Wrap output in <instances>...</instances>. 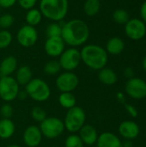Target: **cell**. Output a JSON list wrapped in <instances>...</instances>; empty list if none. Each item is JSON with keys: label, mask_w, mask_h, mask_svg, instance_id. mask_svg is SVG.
Listing matches in <instances>:
<instances>
[{"label": "cell", "mask_w": 146, "mask_h": 147, "mask_svg": "<svg viewBox=\"0 0 146 147\" xmlns=\"http://www.w3.org/2000/svg\"><path fill=\"white\" fill-rule=\"evenodd\" d=\"M62 25L59 22H52L49 23L46 29V34L47 37H57L61 36Z\"/></svg>", "instance_id": "83f0119b"}, {"label": "cell", "mask_w": 146, "mask_h": 147, "mask_svg": "<svg viewBox=\"0 0 146 147\" xmlns=\"http://www.w3.org/2000/svg\"><path fill=\"white\" fill-rule=\"evenodd\" d=\"M55 84L60 92H72L79 84V78L73 71H64L58 75Z\"/></svg>", "instance_id": "9c48e42d"}, {"label": "cell", "mask_w": 146, "mask_h": 147, "mask_svg": "<svg viewBox=\"0 0 146 147\" xmlns=\"http://www.w3.org/2000/svg\"><path fill=\"white\" fill-rule=\"evenodd\" d=\"M42 17H43V16H42L40 10L36 8H33L27 11L26 16H25V21L28 25L35 27L40 23Z\"/></svg>", "instance_id": "cb8c5ba5"}, {"label": "cell", "mask_w": 146, "mask_h": 147, "mask_svg": "<svg viewBox=\"0 0 146 147\" xmlns=\"http://www.w3.org/2000/svg\"><path fill=\"white\" fill-rule=\"evenodd\" d=\"M97 77H98L99 81L102 84L105 85H109V86L114 85L118 80V77L115 71L113 69L108 68V67H104L101 69L100 71H98Z\"/></svg>", "instance_id": "44dd1931"}, {"label": "cell", "mask_w": 146, "mask_h": 147, "mask_svg": "<svg viewBox=\"0 0 146 147\" xmlns=\"http://www.w3.org/2000/svg\"><path fill=\"white\" fill-rule=\"evenodd\" d=\"M78 135L82 140L83 145L86 146H93L96 143L98 139V132L96 128L89 124H85L78 132Z\"/></svg>", "instance_id": "2e32d148"}, {"label": "cell", "mask_w": 146, "mask_h": 147, "mask_svg": "<svg viewBox=\"0 0 146 147\" xmlns=\"http://www.w3.org/2000/svg\"><path fill=\"white\" fill-rule=\"evenodd\" d=\"M125 109L132 117H133V118L138 117L139 112H138V109L134 106H133L132 104H129V103H125Z\"/></svg>", "instance_id": "e575fe53"}, {"label": "cell", "mask_w": 146, "mask_h": 147, "mask_svg": "<svg viewBox=\"0 0 146 147\" xmlns=\"http://www.w3.org/2000/svg\"><path fill=\"white\" fill-rule=\"evenodd\" d=\"M15 22V17L9 13H5L0 16V28L1 29H9L13 26Z\"/></svg>", "instance_id": "1f68e13d"}, {"label": "cell", "mask_w": 146, "mask_h": 147, "mask_svg": "<svg viewBox=\"0 0 146 147\" xmlns=\"http://www.w3.org/2000/svg\"><path fill=\"white\" fill-rule=\"evenodd\" d=\"M28 97V96L26 90H20V91L18 92V95H17L16 99H19V100H21V101H24V100H26Z\"/></svg>", "instance_id": "f35d334b"}, {"label": "cell", "mask_w": 146, "mask_h": 147, "mask_svg": "<svg viewBox=\"0 0 146 147\" xmlns=\"http://www.w3.org/2000/svg\"><path fill=\"white\" fill-rule=\"evenodd\" d=\"M17 0H0V8L9 9L16 3Z\"/></svg>", "instance_id": "d590c367"}, {"label": "cell", "mask_w": 146, "mask_h": 147, "mask_svg": "<svg viewBox=\"0 0 146 147\" xmlns=\"http://www.w3.org/2000/svg\"><path fill=\"white\" fill-rule=\"evenodd\" d=\"M119 134L126 140L136 139L140 133V128L138 123L133 121H124L118 127Z\"/></svg>", "instance_id": "9a60e30c"}, {"label": "cell", "mask_w": 146, "mask_h": 147, "mask_svg": "<svg viewBox=\"0 0 146 147\" xmlns=\"http://www.w3.org/2000/svg\"><path fill=\"white\" fill-rule=\"evenodd\" d=\"M15 78L19 85H27L33 78V71L28 65H21L15 71Z\"/></svg>", "instance_id": "ffe728a7"}, {"label": "cell", "mask_w": 146, "mask_h": 147, "mask_svg": "<svg viewBox=\"0 0 146 147\" xmlns=\"http://www.w3.org/2000/svg\"><path fill=\"white\" fill-rule=\"evenodd\" d=\"M44 50L49 57L57 58L65 50V43L61 36L47 37L44 44Z\"/></svg>", "instance_id": "4fadbf2b"}, {"label": "cell", "mask_w": 146, "mask_h": 147, "mask_svg": "<svg viewBox=\"0 0 146 147\" xmlns=\"http://www.w3.org/2000/svg\"><path fill=\"white\" fill-rule=\"evenodd\" d=\"M6 147H21L19 145H16V144H11V145H9Z\"/></svg>", "instance_id": "b9f144b4"}, {"label": "cell", "mask_w": 146, "mask_h": 147, "mask_svg": "<svg viewBox=\"0 0 146 147\" xmlns=\"http://www.w3.org/2000/svg\"><path fill=\"white\" fill-rule=\"evenodd\" d=\"M125 34L133 40H139L146 34L145 22L141 19L132 18L125 24Z\"/></svg>", "instance_id": "8fae6325"}, {"label": "cell", "mask_w": 146, "mask_h": 147, "mask_svg": "<svg viewBox=\"0 0 146 147\" xmlns=\"http://www.w3.org/2000/svg\"><path fill=\"white\" fill-rule=\"evenodd\" d=\"M58 100L59 105L67 110L77 106V98L72 92H61Z\"/></svg>", "instance_id": "603a6c76"}, {"label": "cell", "mask_w": 146, "mask_h": 147, "mask_svg": "<svg viewBox=\"0 0 146 147\" xmlns=\"http://www.w3.org/2000/svg\"><path fill=\"white\" fill-rule=\"evenodd\" d=\"M125 49V42L124 40L117 36L110 38L106 44L105 50L108 53L111 55H119Z\"/></svg>", "instance_id": "d6986e66"}, {"label": "cell", "mask_w": 146, "mask_h": 147, "mask_svg": "<svg viewBox=\"0 0 146 147\" xmlns=\"http://www.w3.org/2000/svg\"><path fill=\"white\" fill-rule=\"evenodd\" d=\"M61 66L59 65V60L56 59H52L47 61L43 68V71L45 72V74L48 75V76H55L60 73L61 71Z\"/></svg>", "instance_id": "484cf974"}, {"label": "cell", "mask_w": 146, "mask_h": 147, "mask_svg": "<svg viewBox=\"0 0 146 147\" xmlns=\"http://www.w3.org/2000/svg\"><path fill=\"white\" fill-rule=\"evenodd\" d=\"M38 31L35 27L28 24L19 28L16 34L17 42L23 47H30L35 45L38 40Z\"/></svg>", "instance_id": "7c38bea8"}, {"label": "cell", "mask_w": 146, "mask_h": 147, "mask_svg": "<svg viewBox=\"0 0 146 147\" xmlns=\"http://www.w3.org/2000/svg\"><path fill=\"white\" fill-rule=\"evenodd\" d=\"M90 31L88 24L81 19H71L62 25L61 38L65 45L77 47L84 45L89 38Z\"/></svg>", "instance_id": "6da1fadb"}, {"label": "cell", "mask_w": 146, "mask_h": 147, "mask_svg": "<svg viewBox=\"0 0 146 147\" xmlns=\"http://www.w3.org/2000/svg\"><path fill=\"white\" fill-rule=\"evenodd\" d=\"M39 9L42 16L51 22H60L69 10L68 0H40Z\"/></svg>", "instance_id": "3957f363"}, {"label": "cell", "mask_w": 146, "mask_h": 147, "mask_svg": "<svg viewBox=\"0 0 146 147\" xmlns=\"http://www.w3.org/2000/svg\"><path fill=\"white\" fill-rule=\"evenodd\" d=\"M124 75L126 78H127L128 79L129 78H132L134 77V71L131 68V67H126L125 70H124Z\"/></svg>", "instance_id": "74e56055"}, {"label": "cell", "mask_w": 146, "mask_h": 147, "mask_svg": "<svg viewBox=\"0 0 146 147\" xmlns=\"http://www.w3.org/2000/svg\"><path fill=\"white\" fill-rule=\"evenodd\" d=\"M20 85L13 76L0 77V98L5 102L16 99Z\"/></svg>", "instance_id": "52a82bcc"}, {"label": "cell", "mask_w": 146, "mask_h": 147, "mask_svg": "<svg viewBox=\"0 0 146 147\" xmlns=\"http://www.w3.org/2000/svg\"><path fill=\"white\" fill-rule=\"evenodd\" d=\"M126 94L133 99L141 100L146 97V82L140 78H129L125 85Z\"/></svg>", "instance_id": "30bf717a"}, {"label": "cell", "mask_w": 146, "mask_h": 147, "mask_svg": "<svg viewBox=\"0 0 146 147\" xmlns=\"http://www.w3.org/2000/svg\"><path fill=\"white\" fill-rule=\"evenodd\" d=\"M65 128L71 134H76L85 125L86 114L85 111L78 106L67 110L65 119L63 120Z\"/></svg>", "instance_id": "5b68a950"}, {"label": "cell", "mask_w": 146, "mask_h": 147, "mask_svg": "<svg viewBox=\"0 0 146 147\" xmlns=\"http://www.w3.org/2000/svg\"><path fill=\"white\" fill-rule=\"evenodd\" d=\"M0 9H1V8H0Z\"/></svg>", "instance_id": "7bdbcfd3"}, {"label": "cell", "mask_w": 146, "mask_h": 147, "mask_svg": "<svg viewBox=\"0 0 146 147\" xmlns=\"http://www.w3.org/2000/svg\"><path fill=\"white\" fill-rule=\"evenodd\" d=\"M25 90L33 101L37 102H44L51 96V89L48 84L40 78H32L31 81L25 85Z\"/></svg>", "instance_id": "277c9868"}, {"label": "cell", "mask_w": 146, "mask_h": 147, "mask_svg": "<svg viewBox=\"0 0 146 147\" xmlns=\"http://www.w3.org/2000/svg\"><path fill=\"white\" fill-rule=\"evenodd\" d=\"M59 58L61 69L65 71H73L82 62L80 50L77 47H70L65 49Z\"/></svg>", "instance_id": "ba28073f"}, {"label": "cell", "mask_w": 146, "mask_h": 147, "mask_svg": "<svg viewBox=\"0 0 146 147\" xmlns=\"http://www.w3.org/2000/svg\"><path fill=\"white\" fill-rule=\"evenodd\" d=\"M80 54L82 62L94 71L106 67L108 61V54L105 48L96 44L85 45L80 50Z\"/></svg>", "instance_id": "7a4b0ae2"}, {"label": "cell", "mask_w": 146, "mask_h": 147, "mask_svg": "<svg viewBox=\"0 0 146 147\" xmlns=\"http://www.w3.org/2000/svg\"><path fill=\"white\" fill-rule=\"evenodd\" d=\"M129 19V14L124 9H117L113 12V20L118 24H126Z\"/></svg>", "instance_id": "4316f807"}, {"label": "cell", "mask_w": 146, "mask_h": 147, "mask_svg": "<svg viewBox=\"0 0 146 147\" xmlns=\"http://www.w3.org/2000/svg\"><path fill=\"white\" fill-rule=\"evenodd\" d=\"M14 109L9 102H5L0 108V115L3 119H10L13 115Z\"/></svg>", "instance_id": "d6a6232c"}, {"label": "cell", "mask_w": 146, "mask_h": 147, "mask_svg": "<svg viewBox=\"0 0 146 147\" xmlns=\"http://www.w3.org/2000/svg\"><path fill=\"white\" fill-rule=\"evenodd\" d=\"M43 135L39 127L35 125L28 126L25 128L22 134V140L27 147L39 146L42 141Z\"/></svg>", "instance_id": "5bb4252c"}, {"label": "cell", "mask_w": 146, "mask_h": 147, "mask_svg": "<svg viewBox=\"0 0 146 147\" xmlns=\"http://www.w3.org/2000/svg\"><path fill=\"white\" fill-rule=\"evenodd\" d=\"M133 144L131 142V140H126L124 143L122 142V147H132Z\"/></svg>", "instance_id": "ab89813d"}, {"label": "cell", "mask_w": 146, "mask_h": 147, "mask_svg": "<svg viewBox=\"0 0 146 147\" xmlns=\"http://www.w3.org/2000/svg\"><path fill=\"white\" fill-rule=\"evenodd\" d=\"M31 117L34 121L40 123L47 117V115H46V112L44 109L35 106L31 110Z\"/></svg>", "instance_id": "4dcf8cb0"}, {"label": "cell", "mask_w": 146, "mask_h": 147, "mask_svg": "<svg viewBox=\"0 0 146 147\" xmlns=\"http://www.w3.org/2000/svg\"><path fill=\"white\" fill-rule=\"evenodd\" d=\"M96 144L97 147H122L120 139L111 132H104L99 134Z\"/></svg>", "instance_id": "e0dca14e"}, {"label": "cell", "mask_w": 146, "mask_h": 147, "mask_svg": "<svg viewBox=\"0 0 146 147\" xmlns=\"http://www.w3.org/2000/svg\"><path fill=\"white\" fill-rule=\"evenodd\" d=\"M43 137L54 140L59 138L65 132V125L63 120L55 116H47L39 126Z\"/></svg>", "instance_id": "8992f818"}, {"label": "cell", "mask_w": 146, "mask_h": 147, "mask_svg": "<svg viewBox=\"0 0 146 147\" xmlns=\"http://www.w3.org/2000/svg\"><path fill=\"white\" fill-rule=\"evenodd\" d=\"M83 143L78 134H71L65 140V147H83Z\"/></svg>", "instance_id": "f546056e"}, {"label": "cell", "mask_w": 146, "mask_h": 147, "mask_svg": "<svg viewBox=\"0 0 146 147\" xmlns=\"http://www.w3.org/2000/svg\"><path fill=\"white\" fill-rule=\"evenodd\" d=\"M19 6L26 10H28L30 9H33L34 8L36 3H37V0H17L16 2Z\"/></svg>", "instance_id": "836d02e7"}, {"label": "cell", "mask_w": 146, "mask_h": 147, "mask_svg": "<svg viewBox=\"0 0 146 147\" xmlns=\"http://www.w3.org/2000/svg\"><path fill=\"white\" fill-rule=\"evenodd\" d=\"M15 132V125L10 119L0 120V139L8 140L10 139Z\"/></svg>", "instance_id": "7402d4cb"}, {"label": "cell", "mask_w": 146, "mask_h": 147, "mask_svg": "<svg viewBox=\"0 0 146 147\" xmlns=\"http://www.w3.org/2000/svg\"><path fill=\"white\" fill-rule=\"evenodd\" d=\"M101 6L102 3L100 0H85L83 9L86 16H95L99 13Z\"/></svg>", "instance_id": "d4e9b609"}, {"label": "cell", "mask_w": 146, "mask_h": 147, "mask_svg": "<svg viewBox=\"0 0 146 147\" xmlns=\"http://www.w3.org/2000/svg\"><path fill=\"white\" fill-rule=\"evenodd\" d=\"M18 68V62L15 56L9 55L0 62V77L12 76Z\"/></svg>", "instance_id": "ac0fdd59"}, {"label": "cell", "mask_w": 146, "mask_h": 147, "mask_svg": "<svg viewBox=\"0 0 146 147\" xmlns=\"http://www.w3.org/2000/svg\"><path fill=\"white\" fill-rule=\"evenodd\" d=\"M13 40L12 34L7 29L0 30V49H5L11 44Z\"/></svg>", "instance_id": "f1b7e54d"}, {"label": "cell", "mask_w": 146, "mask_h": 147, "mask_svg": "<svg viewBox=\"0 0 146 147\" xmlns=\"http://www.w3.org/2000/svg\"><path fill=\"white\" fill-rule=\"evenodd\" d=\"M140 16L141 20L146 22V1H145L140 7Z\"/></svg>", "instance_id": "8d00e7d4"}, {"label": "cell", "mask_w": 146, "mask_h": 147, "mask_svg": "<svg viewBox=\"0 0 146 147\" xmlns=\"http://www.w3.org/2000/svg\"><path fill=\"white\" fill-rule=\"evenodd\" d=\"M142 67L145 70V71H146V55L145 56V58H144V59L142 61Z\"/></svg>", "instance_id": "60d3db41"}]
</instances>
